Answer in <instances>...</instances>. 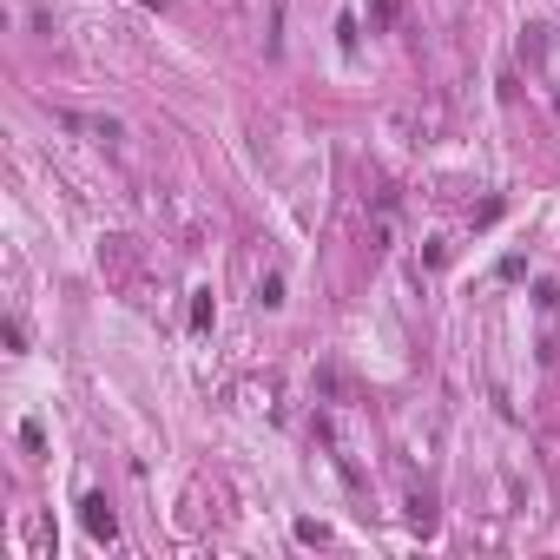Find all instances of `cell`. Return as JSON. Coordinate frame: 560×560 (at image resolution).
<instances>
[{
	"instance_id": "1",
	"label": "cell",
	"mask_w": 560,
	"mask_h": 560,
	"mask_svg": "<svg viewBox=\"0 0 560 560\" xmlns=\"http://www.w3.org/2000/svg\"><path fill=\"white\" fill-rule=\"evenodd\" d=\"M86 534H93V541H112V534H119V521H112V508L99 495H86Z\"/></svg>"
}]
</instances>
